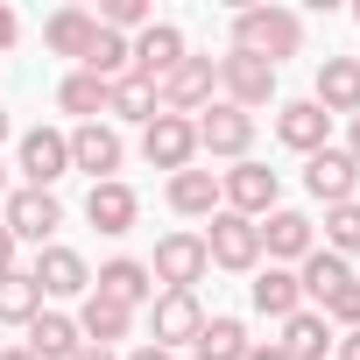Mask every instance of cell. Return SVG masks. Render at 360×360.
Returning a JSON list of instances; mask_svg holds the SVG:
<instances>
[{"label":"cell","mask_w":360,"mask_h":360,"mask_svg":"<svg viewBox=\"0 0 360 360\" xmlns=\"http://www.w3.org/2000/svg\"><path fill=\"white\" fill-rule=\"evenodd\" d=\"M219 92H226V106H240V113H255V106H269L276 99V64H262V57H219Z\"/></svg>","instance_id":"30bf717a"},{"label":"cell","mask_w":360,"mask_h":360,"mask_svg":"<svg viewBox=\"0 0 360 360\" xmlns=\"http://www.w3.org/2000/svg\"><path fill=\"white\" fill-rule=\"evenodd\" d=\"M127 332H134V311H120V304H106V297L85 290V304H78V339L113 353V339H127Z\"/></svg>","instance_id":"603a6c76"},{"label":"cell","mask_w":360,"mask_h":360,"mask_svg":"<svg viewBox=\"0 0 360 360\" xmlns=\"http://www.w3.org/2000/svg\"><path fill=\"white\" fill-rule=\"evenodd\" d=\"M311 99H318L325 113H353V120H360V57H325Z\"/></svg>","instance_id":"ffe728a7"},{"label":"cell","mask_w":360,"mask_h":360,"mask_svg":"<svg viewBox=\"0 0 360 360\" xmlns=\"http://www.w3.org/2000/svg\"><path fill=\"white\" fill-rule=\"evenodd\" d=\"M205 262L212 269H233V276H255L262 269V233H255V219H240V212H212V233H205Z\"/></svg>","instance_id":"3957f363"},{"label":"cell","mask_w":360,"mask_h":360,"mask_svg":"<svg viewBox=\"0 0 360 360\" xmlns=\"http://www.w3.org/2000/svg\"><path fill=\"white\" fill-rule=\"evenodd\" d=\"M0 226H8L15 233V248L22 240H36V248H50V233L64 226V205H57V191H8V219H0Z\"/></svg>","instance_id":"ba28073f"},{"label":"cell","mask_w":360,"mask_h":360,"mask_svg":"<svg viewBox=\"0 0 360 360\" xmlns=\"http://www.w3.org/2000/svg\"><path fill=\"white\" fill-rule=\"evenodd\" d=\"M120 134L106 127V120H85L78 134H71V169H85L92 176V184H113V176H120Z\"/></svg>","instance_id":"9a60e30c"},{"label":"cell","mask_w":360,"mask_h":360,"mask_svg":"<svg viewBox=\"0 0 360 360\" xmlns=\"http://www.w3.org/2000/svg\"><path fill=\"white\" fill-rule=\"evenodd\" d=\"M290 360H325L332 353V325H325V311H297V318H283V339H276Z\"/></svg>","instance_id":"d4e9b609"},{"label":"cell","mask_w":360,"mask_h":360,"mask_svg":"<svg viewBox=\"0 0 360 360\" xmlns=\"http://www.w3.org/2000/svg\"><path fill=\"white\" fill-rule=\"evenodd\" d=\"M325 255H360V198L353 205H325Z\"/></svg>","instance_id":"1f68e13d"},{"label":"cell","mask_w":360,"mask_h":360,"mask_svg":"<svg viewBox=\"0 0 360 360\" xmlns=\"http://www.w3.org/2000/svg\"><path fill=\"white\" fill-rule=\"evenodd\" d=\"M248 346H255V339H248V325H240V318H205V325H198V339H191V353H198V360H248Z\"/></svg>","instance_id":"4316f807"},{"label":"cell","mask_w":360,"mask_h":360,"mask_svg":"<svg viewBox=\"0 0 360 360\" xmlns=\"http://www.w3.org/2000/svg\"><path fill=\"white\" fill-rule=\"evenodd\" d=\"M22 176H29V191H57V176H71V134L29 127L22 134Z\"/></svg>","instance_id":"9c48e42d"},{"label":"cell","mask_w":360,"mask_h":360,"mask_svg":"<svg viewBox=\"0 0 360 360\" xmlns=\"http://www.w3.org/2000/svg\"><path fill=\"white\" fill-rule=\"evenodd\" d=\"M198 325H205L198 290H162V297L148 304V346H162V353L191 346V339H198Z\"/></svg>","instance_id":"52a82bcc"},{"label":"cell","mask_w":360,"mask_h":360,"mask_svg":"<svg viewBox=\"0 0 360 360\" xmlns=\"http://www.w3.org/2000/svg\"><path fill=\"white\" fill-rule=\"evenodd\" d=\"M92 297H106V304H120V311H134V304H148L155 297V276H148V262H106L99 276H92Z\"/></svg>","instance_id":"d6986e66"},{"label":"cell","mask_w":360,"mask_h":360,"mask_svg":"<svg viewBox=\"0 0 360 360\" xmlns=\"http://www.w3.org/2000/svg\"><path fill=\"white\" fill-rule=\"evenodd\" d=\"M0 346H8V339H0Z\"/></svg>","instance_id":"bcb514c9"},{"label":"cell","mask_w":360,"mask_h":360,"mask_svg":"<svg viewBox=\"0 0 360 360\" xmlns=\"http://www.w3.org/2000/svg\"><path fill=\"white\" fill-rule=\"evenodd\" d=\"M85 219H92L99 233H113V240H120V233H134V219H141V198L120 184V176H113V184H92V191H85Z\"/></svg>","instance_id":"ac0fdd59"},{"label":"cell","mask_w":360,"mask_h":360,"mask_svg":"<svg viewBox=\"0 0 360 360\" xmlns=\"http://www.w3.org/2000/svg\"><path fill=\"white\" fill-rule=\"evenodd\" d=\"M318 311H325V325H346V332H353V325H360V276H353V283H339Z\"/></svg>","instance_id":"836d02e7"},{"label":"cell","mask_w":360,"mask_h":360,"mask_svg":"<svg viewBox=\"0 0 360 360\" xmlns=\"http://www.w3.org/2000/svg\"><path fill=\"white\" fill-rule=\"evenodd\" d=\"M332 346H339V360H360V325H353V332H339Z\"/></svg>","instance_id":"d590c367"},{"label":"cell","mask_w":360,"mask_h":360,"mask_svg":"<svg viewBox=\"0 0 360 360\" xmlns=\"http://www.w3.org/2000/svg\"><path fill=\"white\" fill-rule=\"evenodd\" d=\"M141 155L155 162V169H191V155H198V127L191 120H176V113H155L148 127H141Z\"/></svg>","instance_id":"7c38bea8"},{"label":"cell","mask_w":360,"mask_h":360,"mask_svg":"<svg viewBox=\"0 0 360 360\" xmlns=\"http://www.w3.org/2000/svg\"><path fill=\"white\" fill-rule=\"evenodd\" d=\"M276 141L297 148V155H318V148H332V113H325L318 99H290V106L276 113Z\"/></svg>","instance_id":"2e32d148"},{"label":"cell","mask_w":360,"mask_h":360,"mask_svg":"<svg viewBox=\"0 0 360 360\" xmlns=\"http://www.w3.org/2000/svg\"><path fill=\"white\" fill-rule=\"evenodd\" d=\"M99 29H113V36H141V29H148V0H106V8H99Z\"/></svg>","instance_id":"d6a6232c"},{"label":"cell","mask_w":360,"mask_h":360,"mask_svg":"<svg viewBox=\"0 0 360 360\" xmlns=\"http://www.w3.org/2000/svg\"><path fill=\"white\" fill-rule=\"evenodd\" d=\"M0 276H15V233L0 226Z\"/></svg>","instance_id":"8d00e7d4"},{"label":"cell","mask_w":360,"mask_h":360,"mask_svg":"<svg viewBox=\"0 0 360 360\" xmlns=\"http://www.w3.org/2000/svg\"><path fill=\"white\" fill-rule=\"evenodd\" d=\"M85 339H78V318H64V311H43L36 325H29V353L36 360H71Z\"/></svg>","instance_id":"484cf974"},{"label":"cell","mask_w":360,"mask_h":360,"mask_svg":"<svg viewBox=\"0 0 360 360\" xmlns=\"http://www.w3.org/2000/svg\"><path fill=\"white\" fill-rule=\"evenodd\" d=\"M57 106H64V113H78V127H85V120H99V113H106V85H99L92 71H71V78L57 85Z\"/></svg>","instance_id":"4dcf8cb0"},{"label":"cell","mask_w":360,"mask_h":360,"mask_svg":"<svg viewBox=\"0 0 360 360\" xmlns=\"http://www.w3.org/2000/svg\"><path fill=\"white\" fill-rule=\"evenodd\" d=\"M43 318V290L29 283V269L0 276V325H36Z\"/></svg>","instance_id":"f1b7e54d"},{"label":"cell","mask_w":360,"mask_h":360,"mask_svg":"<svg viewBox=\"0 0 360 360\" xmlns=\"http://www.w3.org/2000/svg\"><path fill=\"white\" fill-rule=\"evenodd\" d=\"M92 36H99V15H92V8H57V15L43 22V43H50L57 57H78V64H85Z\"/></svg>","instance_id":"7402d4cb"},{"label":"cell","mask_w":360,"mask_h":360,"mask_svg":"<svg viewBox=\"0 0 360 360\" xmlns=\"http://www.w3.org/2000/svg\"><path fill=\"white\" fill-rule=\"evenodd\" d=\"M233 50L240 57H262V64H283L304 50V22L290 8H240L233 15Z\"/></svg>","instance_id":"6da1fadb"},{"label":"cell","mask_w":360,"mask_h":360,"mask_svg":"<svg viewBox=\"0 0 360 360\" xmlns=\"http://www.w3.org/2000/svg\"><path fill=\"white\" fill-rule=\"evenodd\" d=\"M8 127H15V120H8V106H0V141H8Z\"/></svg>","instance_id":"7bdbcfd3"},{"label":"cell","mask_w":360,"mask_h":360,"mask_svg":"<svg viewBox=\"0 0 360 360\" xmlns=\"http://www.w3.org/2000/svg\"><path fill=\"white\" fill-rule=\"evenodd\" d=\"M255 233H262V255L283 269V262H304L318 240H311V219L304 212H290V205H276L269 219H255Z\"/></svg>","instance_id":"e0dca14e"},{"label":"cell","mask_w":360,"mask_h":360,"mask_svg":"<svg viewBox=\"0 0 360 360\" xmlns=\"http://www.w3.org/2000/svg\"><path fill=\"white\" fill-rule=\"evenodd\" d=\"M276 198H283V176H276L269 162H233V169L219 176V205L240 212V219H269Z\"/></svg>","instance_id":"277c9868"},{"label":"cell","mask_w":360,"mask_h":360,"mask_svg":"<svg viewBox=\"0 0 360 360\" xmlns=\"http://www.w3.org/2000/svg\"><path fill=\"white\" fill-rule=\"evenodd\" d=\"M248 297H255V311L262 318H297L304 311V290H297V269H255V283H248Z\"/></svg>","instance_id":"44dd1931"},{"label":"cell","mask_w":360,"mask_h":360,"mask_svg":"<svg viewBox=\"0 0 360 360\" xmlns=\"http://www.w3.org/2000/svg\"><path fill=\"white\" fill-rule=\"evenodd\" d=\"M339 283H353V269H346L339 255H325V248H311V255H304V269H297V290H304L311 304H325V297H332Z\"/></svg>","instance_id":"83f0119b"},{"label":"cell","mask_w":360,"mask_h":360,"mask_svg":"<svg viewBox=\"0 0 360 360\" xmlns=\"http://www.w3.org/2000/svg\"><path fill=\"white\" fill-rule=\"evenodd\" d=\"M29 283H36L43 297H85V290H92V269H85V255H78V248H64V240H50V248L36 255V269H29Z\"/></svg>","instance_id":"4fadbf2b"},{"label":"cell","mask_w":360,"mask_h":360,"mask_svg":"<svg viewBox=\"0 0 360 360\" xmlns=\"http://www.w3.org/2000/svg\"><path fill=\"white\" fill-rule=\"evenodd\" d=\"M0 360H36V353L29 346H0Z\"/></svg>","instance_id":"60d3db41"},{"label":"cell","mask_w":360,"mask_h":360,"mask_svg":"<svg viewBox=\"0 0 360 360\" xmlns=\"http://www.w3.org/2000/svg\"><path fill=\"white\" fill-rule=\"evenodd\" d=\"M15 36H22V15L8 8V0H0V50H15Z\"/></svg>","instance_id":"e575fe53"},{"label":"cell","mask_w":360,"mask_h":360,"mask_svg":"<svg viewBox=\"0 0 360 360\" xmlns=\"http://www.w3.org/2000/svg\"><path fill=\"white\" fill-rule=\"evenodd\" d=\"M353 15H360V0H353Z\"/></svg>","instance_id":"f6af8a7d"},{"label":"cell","mask_w":360,"mask_h":360,"mask_svg":"<svg viewBox=\"0 0 360 360\" xmlns=\"http://www.w3.org/2000/svg\"><path fill=\"white\" fill-rule=\"evenodd\" d=\"M191 127H198V148H205V155L248 162V148H255V113H240V106H226V99H212Z\"/></svg>","instance_id":"5b68a950"},{"label":"cell","mask_w":360,"mask_h":360,"mask_svg":"<svg viewBox=\"0 0 360 360\" xmlns=\"http://www.w3.org/2000/svg\"><path fill=\"white\" fill-rule=\"evenodd\" d=\"M346 155H353V169H360V120H353V148H346Z\"/></svg>","instance_id":"b9f144b4"},{"label":"cell","mask_w":360,"mask_h":360,"mask_svg":"<svg viewBox=\"0 0 360 360\" xmlns=\"http://www.w3.org/2000/svg\"><path fill=\"white\" fill-rule=\"evenodd\" d=\"M0 198H8V162H0Z\"/></svg>","instance_id":"ee69618b"},{"label":"cell","mask_w":360,"mask_h":360,"mask_svg":"<svg viewBox=\"0 0 360 360\" xmlns=\"http://www.w3.org/2000/svg\"><path fill=\"white\" fill-rule=\"evenodd\" d=\"M304 191H311L318 205H353V191H360L353 155H346V148H318V155H304Z\"/></svg>","instance_id":"8fae6325"},{"label":"cell","mask_w":360,"mask_h":360,"mask_svg":"<svg viewBox=\"0 0 360 360\" xmlns=\"http://www.w3.org/2000/svg\"><path fill=\"white\" fill-rule=\"evenodd\" d=\"M212 92H219V64H212V57H184V64H176V71L155 85V113L191 120V113L212 106Z\"/></svg>","instance_id":"7a4b0ae2"},{"label":"cell","mask_w":360,"mask_h":360,"mask_svg":"<svg viewBox=\"0 0 360 360\" xmlns=\"http://www.w3.org/2000/svg\"><path fill=\"white\" fill-rule=\"evenodd\" d=\"M169 212L212 219V212H219V176H212V169H176V176H169Z\"/></svg>","instance_id":"cb8c5ba5"},{"label":"cell","mask_w":360,"mask_h":360,"mask_svg":"<svg viewBox=\"0 0 360 360\" xmlns=\"http://www.w3.org/2000/svg\"><path fill=\"white\" fill-rule=\"evenodd\" d=\"M71 360H120V353H106V346H78Z\"/></svg>","instance_id":"f35d334b"},{"label":"cell","mask_w":360,"mask_h":360,"mask_svg":"<svg viewBox=\"0 0 360 360\" xmlns=\"http://www.w3.org/2000/svg\"><path fill=\"white\" fill-rule=\"evenodd\" d=\"M106 113H113V120H141V127H148V120H155V85H141L134 71H127V78H113V85H106Z\"/></svg>","instance_id":"f546056e"},{"label":"cell","mask_w":360,"mask_h":360,"mask_svg":"<svg viewBox=\"0 0 360 360\" xmlns=\"http://www.w3.org/2000/svg\"><path fill=\"white\" fill-rule=\"evenodd\" d=\"M127 360H176V353H162V346H134Z\"/></svg>","instance_id":"ab89813d"},{"label":"cell","mask_w":360,"mask_h":360,"mask_svg":"<svg viewBox=\"0 0 360 360\" xmlns=\"http://www.w3.org/2000/svg\"><path fill=\"white\" fill-rule=\"evenodd\" d=\"M205 233H162L155 240V262H148V276L162 283V290H198L205 283Z\"/></svg>","instance_id":"8992f818"},{"label":"cell","mask_w":360,"mask_h":360,"mask_svg":"<svg viewBox=\"0 0 360 360\" xmlns=\"http://www.w3.org/2000/svg\"><path fill=\"white\" fill-rule=\"evenodd\" d=\"M248 360H290L283 346H248Z\"/></svg>","instance_id":"74e56055"},{"label":"cell","mask_w":360,"mask_h":360,"mask_svg":"<svg viewBox=\"0 0 360 360\" xmlns=\"http://www.w3.org/2000/svg\"><path fill=\"white\" fill-rule=\"evenodd\" d=\"M184 57H191V50H184V29H169V22H148V29L134 36V78H141V85H162Z\"/></svg>","instance_id":"5bb4252c"}]
</instances>
